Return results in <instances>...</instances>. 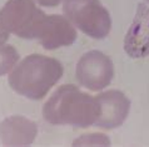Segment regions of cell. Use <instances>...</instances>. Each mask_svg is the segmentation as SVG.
Returning <instances> with one entry per match:
<instances>
[{
  "instance_id": "cell-8",
  "label": "cell",
  "mask_w": 149,
  "mask_h": 147,
  "mask_svg": "<svg viewBox=\"0 0 149 147\" xmlns=\"http://www.w3.org/2000/svg\"><path fill=\"white\" fill-rule=\"evenodd\" d=\"M124 51L130 58L139 59L149 55V6L139 4L134 20L124 39Z\"/></svg>"
},
{
  "instance_id": "cell-12",
  "label": "cell",
  "mask_w": 149,
  "mask_h": 147,
  "mask_svg": "<svg viewBox=\"0 0 149 147\" xmlns=\"http://www.w3.org/2000/svg\"><path fill=\"white\" fill-rule=\"evenodd\" d=\"M36 3L41 6H48V8H55L63 1V0H35Z\"/></svg>"
},
{
  "instance_id": "cell-11",
  "label": "cell",
  "mask_w": 149,
  "mask_h": 147,
  "mask_svg": "<svg viewBox=\"0 0 149 147\" xmlns=\"http://www.w3.org/2000/svg\"><path fill=\"white\" fill-rule=\"evenodd\" d=\"M108 146L110 145V140L103 133H90L83 135L80 138H78L73 142V146Z\"/></svg>"
},
{
  "instance_id": "cell-9",
  "label": "cell",
  "mask_w": 149,
  "mask_h": 147,
  "mask_svg": "<svg viewBox=\"0 0 149 147\" xmlns=\"http://www.w3.org/2000/svg\"><path fill=\"white\" fill-rule=\"evenodd\" d=\"M36 135V124L24 116H10L0 122V141L4 146H29Z\"/></svg>"
},
{
  "instance_id": "cell-1",
  "label": "cell",
  "mask_w": 149,
  "mask_h": 147,
  "mask_svg": "<svg viewBox=\"0 0 149 147\" xmlns=\"http://www.w3.org/2000/svg\"><path fill=\"white\" fill-rule=\"evenodd\" d=\"M99 115L100 106L97 99L75 85H61L43 106L44 120L52 125L86 128L97 122Z\"/></svg>"
},
{
  "instance_id": "cell-14",
  "label": "cell",
  "mask_w": 149,
  "mask_h": 147,
  "mask_svg": "<svg viewBox=\"0 0 149 147\" xmlns=\"http://www.w3.org/2000/svg\"><path fill=\"white\" fill-rule=\"evenodd\" d=\"M147 1H148V3H149V0H147Z\"/></svg>"
},
{
  "instance_id": "cell-6",
  "label": "cell",
  "mask_w": 149,
  "mask_h": 147,
  "mask_svg": "<svg viewBox=\"0 0 149 147\" xmlns=\"http://www.w3.org/2000/svg\"><path fill=\"white\" fill-rule=\"evenodd\" d=\"M99 106V115L94 126L103 130H113L122 126L130 110V101L119 90H109L95 96Z\"/></svg>"
},
{
  "instance_id": "cell-7",
  "label": "cell",
  "mask_w": 149,
  "mask_h": 147,
  "mask_svg": "<svg viewBox=\"0 0 149 147\" xmlns=\"http://www.w3.org/2000/svg\"><path fill=\"white\" fill-rule=\"evenodd\" d=\"M77 30L67 16L47 15L39 34V43L45 50H55L61 46H69L77 40Z\"/></svg>"
},
{
  "instance_id": "cell-10",
  "label": "cell",
  "mask_w": 149,
  "mask_h": 147,
  "mask_svg": "<svg viewBox=\"0 0 149 147\" xmlns=\"http://www.w3.org/2000/svg\"><path fill=\"white\" fill-rule=\"evenodd\" d=\"M19 60L16 49L11 45H0V76L5 75L13 69Z\"/></svg>"
},
{
  "instance_id": "cell-4",
  "label": "cell",
  "mask_w": 149,
  "mask_h": 147,
  "mask_svg": "<svg viewBox=\"0 0 149 147\" xmlns=\"http://www.w3.org/2000/svg\"><path fill=\"white\" fill-rule=\"evenodd\" d=\"M63 11L74 26L93 39H105L111 29L109 11L99 0H64Z\"/></svg>"
},
{
  "instance_id": "cell-2",
  "label": "cell",
  "mask_w": 149,
  "mask_h": 147,
  "mask_svg": "<svg viewBox=\"0 0 149 147\" xmlns=\"http://www.w3.org/2000/svg\"><path fill=\"white\" fill-rule=\"evenodd\" d=\"M64 67L56 59L31 54L23 59L9 75V86L26 99L39 101L61 79Z\"/></svg>"
},
{
  "instance_id": "cell-3",
  "label": "cell",
  "mask_w": 149,
  "mask_h": 147,
  "mask_svg": "<svg viewBox=\"0 0 149 147\" xmlns=\"http://www.w3.org/2000/svg\"><path fill=\"white\" fill-rule=\"evenodd\" d=\"M47 14L34 0H8L0 9V25L22 39L38 40Z\"/></svg>"
},
{
  "instance_id": "cell-5",
  "label": "cell",
  "mask_w": 149,
  "mask_h": 147,
  "mask_svg": "<svg viewBox=\"0 0 149 147\" xmlns=\"http://www.w3.org/2000/svg\"><path fill=\"white\" fill-rule=\"evenodd\" d=\"M75 76L80 86L90 91H100L109 86L114 77L113 61L99 50L88 51L78 61Z\"/></svg>"
},
{
  "instance_id": "cell-13",
  "label": "cell",
  "mask_w": 149,
  "mask_h": 147,
  "mask_svg": "<svg viewBox=\"0 0 149 147\" xmlns=\"http://www.w3.org/2000/svg\"><path fill=\"white\" fill-rule=\"evenodd\" d=\"M8 38H9V32L0 25V45H3L4 43H5L8 40Z\"/></svg>"
}]
</instances>
